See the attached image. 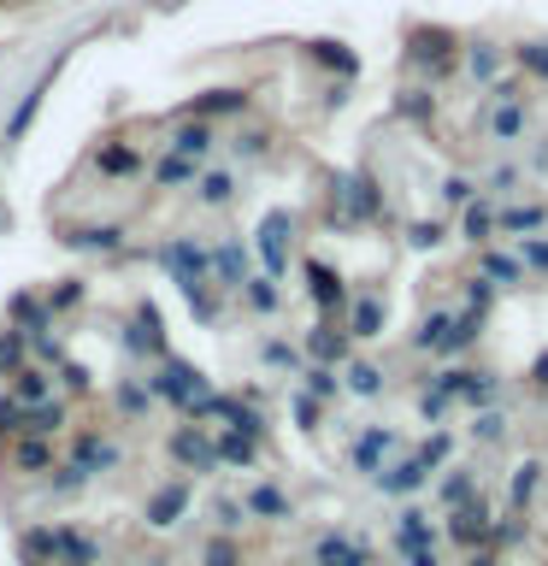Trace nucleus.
Segmentation results:
<instances>
[{"instance_id":"1","label":"nucleus","mask_w":548,"mask_h":566,"mask_svg":"<svg viewBox=\"0 0 548 566\" xmlns=\"http://www.w3.org/2000/svg\"><path fill=\"white\" fill-rule=\"evenodd\" d=\"M407 65L424 71V77H454V71H460V42H454V30H442V24L407 30Z\"/></svg>"},{"instance_id":"2","label":"nucleus","mask_w":548,"mask_h":566,"mask_svg":"<svg viewBox=\"0 0 548 566\" xmlns=\"http://www.w3.org/2000/svg\"><path fill=\"white\" fill-rule=\"evenodd\" d=\"M424 484H431V467H424V460L407 449V454H396V460H389V467L378 472V484H371V490H378L383 502H413Z\"/></svg>"},{"instance_id":"3","label":"nucleus","mask_w":548,"mask_h":566,"mask_svg":"<svg viewBox=\"0 0 548 566\" xmlns=\"http://www.w3.org/2000/svg\"><path fill=\"white\" fill-rule=\"evenodd\" d=\"M442 537H449L454 548H466V555L489 548V502H484V495H477L472 507H454L449 520H442Z\"/></svg>"},{"instance_id":"4","label":"nucleus","mask_w":548,"mask_h":566,"mask_svg":"<svg viewBox=\"0 0 548 566\" xmlns=\"http://www.w3.org/2000/svg\"><path fill=\"white\" fill-rule=\"evenodd\" d=\"M348 336H354V343H383V336H389V301L378 295V290H360V295H354V307H348Z\"/></svg>"},{"instance_id":"5","label":"nucleus","mask_w":548,"mask_h":566,"mask_svg":"<svg viewBox=\"0 0 548 566\" xmlns=\"http://www.w3.org/2000/svg\"><path fill=\"white\" fill-rule=\"evenodd\" d=\"M436 537H442V531L431 525V513H424V507H401L396 531H389V543H396V555H401V560H413V555H431V548H436Z\"/></svg>"},{"instance_id":"6","label":"nucleus","mask_w":548,"mask_h":566,"mask_svg":"<svg viewBox=\"0 0 548 566\" xmlns=\"http://www.w3.org/2000/svg\"><path fill=\"white\" fill-rule=\"evenodd\" d=\"M449 336H454V307H431L413 331H407V354H442Z\"/></svg>"},{"instance_id":"7","label":"nucleus","mask_w":548,"mask_h":566,"mask_svg":"<svg viewBox=\"0 0 548 566\" xmlns=\"http://www.w3.org/2000/svg\"><path fill=\"white\" fill-rule=\"evenodd\" d=\"M389 389V371L378 366V360H348V371H342V396H354V401H378Z\"/></svg>"},{"instance_id":"8","label":"nucleus","mask_w":548,"mask_h":566,"mask_svg":"<svg viewBox=\"0 0 548 566\" xmlns=\"http://www.w3.org/2000/svg\"><path fill=\"white\" fill-rule=\"evenodd\" d=\"M477 277L495 283V290H519V283H525V260L502 254V248H484V254H477Z\"/></svg>"},{"instance_id":"9","label":"nucleus","mask_w":548,"mask_h":566,"mask_svg":"<svg viewBox=\"0 0 548 566\" xmlns=\"http://www.w3.org/2000/svg\"><path fill=\"white\" fill-rule=\"evenodd\" d=\"M436 495H442V507H472L477 502V472L472 467H449L442 472V484H436Z\"/></svg>"},{"instance_id":"10","label":"nucleus","mask_w":548,"mask_h":566,"mask_svg":"<svg viewBox=\"0 0 548 566\" xmlns=\"http://www.w3.org/2000/svg\"><path fill=\"white\" fill-rule=\"evenodd\" d=\"M489 237H495V207H489V201H472L466 219H460V242L489 248Z\"/></svg>"},{"instance_id":"11","label":"nucleus","mask_w":548,"mask_h":566,"mask_svg":"<svg viewBox=\"0 0 548 566\" xmlns=\"http://www.w3.org/2000/svg\"><path fill=\"white\" fill-rule=\"evenodd\" d=\"M542 472H548L542 460H525V467L513 472V484H507V507H513V513H525V507H530V495H537V484H542Z\"/></svg>"},{"instance_id":"12","label":"nucleus","mask_w":548,"mask_h":566,"mask_svg":"<svg viewBox=\"0 0 548 566\" xmlns=\"http://www.w3.org/2000/svg\"><path fill=\"white\" fill-rule=\"evenodd\" d=\"M489 136H495V142H519V136H525V106H519V101H495Z\"/></svg>"},{"instance_id":"13","label":"nucleus","mask_w":548,"mask_h":566,"mask_svg":"<svg viewBox=\"0 0 548 566\" xmlns=\"http://www.w3.org/2000/svg\"><path fill=\"white\" fill-rule=\"evenodd\" d=\"M537 224H548L542 207H502L495 212V230H507V237H525V230H537Z\"/></svg>"},{"instance_id":"14","label":"nucleus","mask_w":548,"mask_h":566,"mask_svg":"<svg viewBox=\"0 0 548 566\" xmlns=\"http://www.w3.org/2000/svg\"><path fill=\"white\" fill-rule=\"evenodd\" d=\"M413 454H419L431 472H442V467H449V454H454V437H449V431H436V437H424Z\"/></svg>"},{"instance_id":"15","label":"nucleus","mask_w":548,"mask_h":566,"mask_svg":"<svg viewBox=\"0 0 548 566\" xmlns=\"http://www.w3.org/2000/svg\"><path fill=\"white\" fill-rule=\"evenodd\" d=\"M513 543H525V525H519V513H507V520H489V548L502 555V548Z\"/></svg>"},{"instance_id":"16","label":"nucleus","mask_w":548,"mask_h":566,"mask_svg":"<svg viewBox=\"0 0 548 566\" xmlns=\"http://www.w3.org/2000/svg\"><path fill=\"white\" fill-rule=\"evenodd\" d=\"M460 295H466V307H460V313H477V318H484V313H489V301H495V283L466 277V283H460Z\"/></svg>"},{"instance_id":"17","label":"nucleus","mask_w":548,"mask_h":566,"mask_svg":"<svg viewBox=\"0 0 548 566\" xmlns=\"http://www.w3.org/2000/svg\"><path fill=\"white\" fill-rule=\"evenodd\" d=\"M472 437H477V442H502V437H507V413H495V407H484V413L472 419Z\"/></svg>"},{"instance_id":"18","label":"nucleus","mask_w":548,"mask_h":566,"mask_svg":"<svg viewBox=\"0 0 548 566\" xmlns=\"http://www.w3.org/2000/svg\"><path fill=\"white\" fill-rule=\"evenodd\" d=\"M401 118L431 124V88H407V95H401Z\"/></svg>"},{"instance_id":"19","label":"nucleus","mask_w":548,"mask_h":566,"mask_svg":"<svg viewBox=\"0 0 548 566\" xmlns=\"http://www.w3.org/2000/svg\"><path fill=\"white\" fill-rule=\"evenodd\" d=\"M513 60H519L525 71H537V77H548V42H519V48H513Z\"/></svg>"},{"instance_id":"20","label":"nucleus","mask_w":548,"mask_h":566,"mask_svg":"<svg viewBox=\"0 0 548 566\" xmlns=\"http://www.w3.org/2000/svg\"><path fill=\"white\" fill-rule=\"evenodd\" d=\"M442 201H449V207H460V212H466V207L477 201V184H472V177H449V184H442Z\"/></svg>"},{"instance_id":"21","label":"nucleus","mask_w":548,"mask_h":566,"mask_svg":"<svg viewBox=\"0 0 548 566\" xmlns=\"http://www.w3.org/2000/svg\"><path fill=\"white\" fill-rule=\"evenodd\" d=\"M419 413H424V419H431V424H442V419H449V413H454V401H449V396H442V389H419Z\"/></svg>"},{"instance_id":"22","label":"nucleus","mask_w":548,"mask_h":566,"mask_svg":"<svg viewBox=\"0 0 548 566\" xmlns=\"http://www.w3.org/2000/svg\"><path fill=\"white\" fill-rule=\"evenodd\" d=\"M525 272H548V237H525Z\"/></svg>"},{"instance_id":"23","label":"nucleus","mask_w":548,"mask_h":566,"mask_svg":"<svg viewBox=\"0 0 548 566\" xmlns=\"http://www.w3.org/2000/svg\"><path fill=\"white\" fill-rule=\"evenodd\" d=\"M48 7H60V0H0L7 18H30V12H48Z\"/></svg>"},{"instance_id":"24","label":"nucleus","mask_w":548,"mask_h":566,"mask_svg":"<svg viewBox=\"0 0 548 566\" xmlns=\"http://www.w3.org/2000/svg\"><path fill=\"white\" fill-rule=\"evenodd\" d=\"M407 242H413V248H436L442 242V224H424V219L407 224Z\"/></svg>"},{"instance_id":"25","label":"nucleus","mask_w":548,"mask_h":566,"mask_svg":"<svg viewBox=\"0 0 548 566\" xmlns=\"http://www.w3.org/2000/svg\"><path fill=\"white\" fill-rule=\"evenodd\" d=\"M489 401H495V371H477V384H472L466 407H489Z\"/></svg>"},{"instance_id":"26","label":"nucleus","mask_w":548,"mask_h":566,"mask_svg":"<svg viewBox=\"0 0 548 566\" xmlns=\"http://www.w3.org/2000/svg\"><path fill=\"white\" fill-rule=\"evenodd\" d=\"M472 71H477V77H489V71H495V53H489V48H472Z\"/></svg>"},{"instance_id":"27","label":"nucleus","mask_w":548,"mask_h":566,"mask_svg":"<svg viewBox=\"0 0 548 566\" xmlns=\"http://www.w3.org/2000/svg\"><path fill=\"white\" fill-rule=\"evenodd\" d=\"M530 389H548V354H537V360H530Z\"/></svg>"},{"instance_id":"28","label":"nucleus","mask_w":548,"mask_h":566,"mask_svg":"<svg viewBox=\"0 0 548 566\" xmlns=\"http://www.w3.org/2000/svg\"><path fill=\"white\" fill-rule=\"evenodd\" d=\"M513 184H519V171H513V166H507V171H495V177H489V189H502V195H507Z\"/></svg>"},{"instance_id":"29","label":"nucleus","mask_w":548,"mask_h":566,"mask_svg":"<svg viewBox=\"0 0 548 566\" xmlns=\"http://www.w3.org/2000/svg\"><path fill=\"white\" fill-rule=\"evenodd\" d=\"M466 566H502V555H495V548H477V555H466Z\"/></svg>"}]
</instances>
